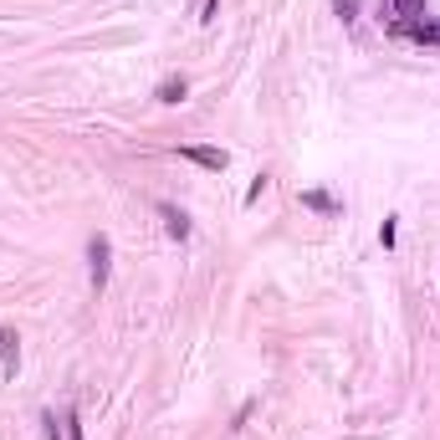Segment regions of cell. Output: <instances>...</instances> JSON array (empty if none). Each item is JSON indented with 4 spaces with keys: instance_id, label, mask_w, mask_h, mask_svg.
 Wrapping results in <instances>:
<instances>
[{
    "instance_id": "2",
    "label": "cell",
    "mask_w": 440,
    "mask_h": 440,
    "mask_svg": "<svg viewBox=\"0 0 440 440\" xmlns=\"http://www.w3.org/2000/svg\"><path fill=\"white\" fill-rule=\"evenodd\" d=\"M159 215H164V231H169L174 241H190V215H185L180 205H169V200H159Z\"/></svg>"
},
{
    "instance_id": "6",
    "label": "cell",
    "mask_w": 440,
    "mask_h": 440,
    "mask_svg": "<svg viewBox=\"0 0 440 440\" xmlns=\"http://www.w3.org/2000/svg\"><path fill=\"white\" fill-rule=\"evenodd\" d=\"M185 93H190V87H185V77H164L154 98H159V103H185Z\"/></svg>"
},
{
    "instance_id": "4",
    "label": "cell",
    "mask_w": 440,
    "mask_h": 440,
    "mask_svg": "<svg viewBox=\"0 0 440 440\" xmlns=\"http://www.w3.org/2000/svg\"><path fill=\"white\" fill-rule=\"evenodd\" d=\"M400 31L415 36V41H430V47H440V26H435V21H400Z\"/></svg>"
},
{
    "instance_id": "1",
    "label": "cell",
    "mask_w": 440,
    "mask_h": 440,
    "mask_svg": "<svg viewBox=\"0 0 440 440\" xmlns=\"http://www.w3.org/2000/svg\"><path fill=\"white\" fill-rule=\"evenodd\" d=\"M87 256H93V287L103 292V287H108V272H113V241H108L103 231H93V241H87Z\"/></svg>"
},
{
    "instance_id": "11",
    "label": "cell",
    "mask_w": 440,
    "mask_h": 440,
    "mask_svg": "<svg viewBox=\"0 0 440 440\" xmlns=\"http://www.w3.org/2000/svg\"><path fill=\"white\" fill-rule=\"evenodd\" d=\"M67 440H82V425H77V415H67Z\"/></svg>"
},
{
    "instance_id": "5",
    "label": "cell",
    "mask_w": 440,
    "mask_h": 440,
    "mask_svg": "<svg viewBox=\"0 0 440 440\" xmlns=\"http://www.w3.org/2000/svg\"><path fill=\"white\" fill-rule=\"evenodd\" d=\"M16 333H11V328H0V369H6V374H16Z\"/></svg>"
},
{
    "instance_id": "7",
    "label": "cell",
    "mask_w": 440,
    "mask_h": 440,
    "mask_svg": "<svg viewBox=\"0 0 440 440\" xmlns=\"http://www.w3.org/2000/svg\"><path fill=\"white\" fill-rule=\"evenodd\" d=\"M302 205H313V210H338V205H333V195H323V190H307V195H302Z\"/></svg>"
},
{
    "instance_id": "8",
    "label": "cell",
    "mask_w": 440,
    "mask_h": 440,
    "mask_svg": "<svg viewBox=\"0 0 440 440\" xmlns=\"http://www.w3.org/2000/svg\"><path fill=\"white\" fill-rule=\"evenodd\" d=\"M394 11H400V16H420L425 0H394Z\"/></svg>"
},
{
    "instance_id": "10",
    "label": "cell",
    "mask_w": 440,
    "mask_h": 440,
    "mask_svg": "<svg viewBox=\"0 0 440 440\" xmlns=\"http://www.w3.org/2000/svg\"><path fill=\"white\" fill-rule=\"evenodd\" d=\"M261 190H267V174H256V185L246 190V205H256V200H261Z\"/></svg>"
},
{
    "instance_id": "12",
    "label": "cell",
    "mask_w": 440,
    "mask_h": 440,
    "mask_svg": "<svg viewBox=\"0 0 440 440\" xmlns=\"http://www.w3.org/2000/svg\"><path fill=\"white\" fill-rule=\"evenodd\" d=\"M215 11H220V0H205V16H200V21H210Z\"/></svg>"
},
{
    "instance_id": "9",
    "label": "cell",
    "mask_w": 440,
    "mask_h": 440,
    "mask_svg": "<svg viewBox=\"0 0 440 440\" xmlns=\"http://www.w3.org/2000/svg\"><path fill=\"white\" fill-rule=\"evenodd\" d=\"M333 11H338L343 21H354V16H359V0H333Z\"/></svg>"
},
{
    "instance_id": "3",
    "label": "cell",
    "mask_w": 440,
    "mask_h": 440,
    "mask_svg": "<svg viewBox=\"0 0 440 440\" xmlns=\"http://www.w3.org/2000/svg\"><path fill=\"white\" fill-rule=\"evenodd\" d=\"M180 154H185V159H195L200 169H215V174L226 169V154H220V149H205V144H185Z\"/></svg>"
}]
</instances>
